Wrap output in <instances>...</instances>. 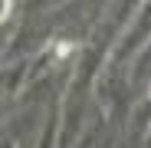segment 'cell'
Instances as JSON below:
<instances>
[{
  "instance_id": "cell-1",
  "label": "cell",
  "mask_w": 151,
  "mask_h": 148,
  "mask_svg": "<svg viewBox=\"0 0 151 148\" xmlns=\"http://www.w3.org/2000/svg\"><path fill=\"white\" fill-rule=\"evenodd\" d=\"M10 7H13L10 0H0V20H7V13H10Z\"/></svg>"
}]
</instances>
